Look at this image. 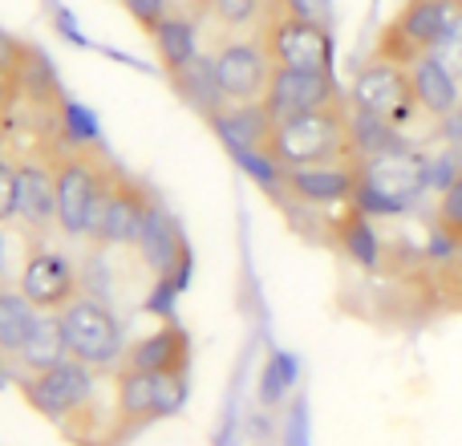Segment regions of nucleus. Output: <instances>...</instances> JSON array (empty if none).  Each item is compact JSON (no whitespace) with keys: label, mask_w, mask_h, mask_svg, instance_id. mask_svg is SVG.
<instances>
[{"label":"nucleus","mask_w":462,"mask_h":446,"mask_svg":"<svg viewBox=\"0 0 462 446\" xmlns=\"http://www.w3.org/2000/svg\"><path fill=\"white\" fill-rule=\"evenodd\" d=\"M268 159L276 171L357 159L349 102H337V106H325V110H309V114H296V118L272 122Z\"/></svg>","instance_id":"nucleus-1"},{"label":"nucleus","mask_w":462,"mask_h":446,"mask_svg":"<svg viewBox=\"0 0 462 446\" xmlns=\"http://www.w3.org/2000/svg\"><path fill=\"white\" fill-rule=\"evenodd\" d=\"M434 183V167L414 146H377L369 154H357V200L353 208L361 216H393L410 208L426 187Z\"/></svg>","instance_id":"nucleus-2"},{"label":"nucleus","mask_w":462,"mask_h":446,"mask_svg":"<svg viewBox=\"0 0 462 446\" xmlns=\"http://www.w3.org/2000/svg\"><path fill=\"white\" fill-rule=\"evenodd\" d=\"M49 154L53 163V187H57V231L65 239H89L94 208L110 183L114 159H106L97 146L86 143H61Z\"/></svg>","instance_id":"nucleus-3"},{"label":"nucleus","mask_w":462,"mask_h":446,"mask_svg":"<svg viewBox=\"0 0 462 446\" xmlns=\"http://www.w3.org/2000/svg\"><path fill=\"white\" fill-rule=\"evenodd\" d=\"M61 333L69 345V361H81L97 374V369H118L122 353H126V333H122V321L110 304L97 293H78L61 312Z\"/></svg>","instance_id":"nucleus-4"},{"label":"nucleus","mask_w":462,"mask_h":446,"mask_svg":"<svg viewBox=\"0 0 462 446\" xmlns=\"http://www.w3.org/2000/svg\"><path fill=\"white\" fill-rule=\"evenodd\" d=\"M255 41L268 53L272 70H300V73H333V57H337V41L333 29L320 24L296 21V16L280 13L263 0V16L255 21Z\"/></svg>","instance_id":"nucleus-5"},{"label":"nucleus","mask_w":462,"mask_h":446,"mask_svg":"<svg viewBox=\"0 0 462 446\" xmlns=\"http://www.w3.org/2000/svg\"><path fill=\"white\" fill-rule=\"evenodd\" d=\"M183 398H187V377L118 369L114 374V406H110V442H126L130 434L175 414L183 406Z\"/></svg>","instance_id":"nucleus-6"},{"label":"nucleus","mask_w":462,"mask_h":446,"mask_svg":"<svg viewBox=\"0 0 462 446\" xmlns=\"http://www.w3.org/2000/svg\"><path fill=\"white\" fill-rule=\"evenodd\" d=\"M349 102H353V114L374 118L390 130H402L406 122H414V114H422L414 102V81H410L406 65L382 61V57H374V53H369V61L361 65L357 78H353Z\"/></svg>","instance_id":"nucleus-7"},{"label":"nucleus","mask_w":462,"mask_h":446,"mask_svg":"<svg viewBox=\"0 0 462 446\" xmlns=\"http://www.w3.org/2000/svg\"><path fill=\"white\" fill-rule=\"evenodd\" d=\"M154 200H159V195L151 191V183H143L138 175H130V171H122L118 163H114L110 183H106L102 200H97V208H94L89 239H94L97 247H134Z\"/></svg>","instance_id":"nucleus-8"},{"label":"nucleus","mask_w":462,"mask_h":446,"mask_svg":"<svg viewBox=\"0 0 462 446\" xmlns=\"http://www.w3.org/2000/svg\"><path fill=\"white\" fill-rule=\"evenodd\" d=\"M447 16H450V0H402L390 21L382 24V33H377L374 57L410 70L434 49V41L447 29Z\"/></svg>","instance_id":"nucleus-9"},{"label":"nucleus","mask_w":462,"mask_h":446,"mask_svg":"<svg viewBox=\"0 0 462 446\" xmlns=\"http://www.w3.org/2000/svg\"><path fill=\"white\" fill-rule=\"evenodd\" d=\"M211 65H216V81L219 94H224L227 106H255L263 102L272 81V61L260 49L255 33H236V37H224L216 49H211Z\"/></svg>","instance_id":"nucleus-10"},{"label":"nucleus","mask_w":462,"mask_h":446,"mask_svg":"<svg viewBox=\"0 0 462 446\" xmlns=\"http://www.w3.org/2000/svg\"><path fill=\"white\" fill-rule=\"evenodd\" d=\"M21 296L32 304L37 312H61L73 296L81 293V272L57 247H32L21 264V276H16Z\"/></svg>","instance_id":"nucleus-11"},{"label":"nucleus","mask_w":462,"mask_h":446,"mask_svg":"<svg viewBox=\"0 0 462 446\" xmlns=\"http://www.w3.org/2000/svg\"><path fill=\"white\" fill-rule=\"evenodd\" d=\"M16 223L24 239L41 247L57 231V187H53V163L49 154H29L16 163Z\"/></svg>","instance_id":"nucleus-12"},{"label":"nucleus","mask_w":462,"mask_h":446,"mask_svg":"<svg viewBox=\"0 0 462 446\" xmlns=\"http://www.w3.org/2000/svg\"><path fill=\"white\" fill-rule=\"evenodd\" d=\"M280 191L300 208H345L357 200V159L280 171Z\"/></svg>","instance_id":"nucleus-13"},{"label":"nucleus","mask_w":462,"mask_h":446,"mask_svg":"<svg viewBox=\"0 0 462 446\" xmlns=\"http://www.w3.org/2000/svg\"><path fill=\"white\" fill-rule=\"evenodd\" d=\"M345 102L341 86H337L333 73H300V70H272L268 94H263V110L272 122L296 118V114L309 110H325V106Z\"/></svg>","instance_id":"nucleus-14"},{"label":"nucleus","mask_w":462,"mask_h":446,"mask_svg":"<svg viewBox=\"0 0 462 446\" xmlns=\"http://www.w3.org/2000/svg\"><path fill=\"white\" fill-rule=\"evenodd\" d=\"M134 247L143 252L146 268H151L159 280H167V284H183L187 264H191V252H187L183 228H179L175 216H171L159 200H154L151 216H146L143 231H138Z\"/></svg>","instance_id":"nucleus-15"},{"label":"nucleus","mask_w":462,"mask_h":446,"mask_svg":"<svg viewBox=\"0 0 462 446\" xmlns=\"http://www.w3.org/2000/svg\"><path fill=\"white\" fill-rule=\"evenodd\" d=\"M118 369L187 377V369H191V337H187L183 325H162V329H154V333L130 341Z\"/></svg>","instance_id":"nucleus-16"},{"label":"nucleus","mask_w":462,"mask_h":446,"mask_svg":"<svg viewBox=\"0 0 462 446\" xmlns=\"http://www.w3.org/2000/svg\"><path fill=\"white\" fill-rule=\"evenodd\" d=\"M410 81H414V102L422 114H430V118L447 122L450 114L462 110V89L458 81L450 78V70L439 61V57L426 53L422 61L410 65Z\"/></svg>","instance_id":"nucleus-17"},{"label":"nucleus","mask_w":462,"mask_h":446,"mask_svg":"<svg viewBox=\"0 0 462 446\" xmlns=\"http://www.w3.org/2000/svg\"><path fill=\"white\" fill-rule=\"evenodd\" d=\"M216 135L231 146L236 159H247V154H268V138H272V118L260 102L255 106H227L224 114L211 118Z\"/></svg>","instance_id":"nucleus-18"},{"label":"nucleus","mask_w":462,"mask_h":446,"mask_svg":"<svg viewBox=\"0 0 462 446\" xmlns=\"http://www.w3.org/2000/svg\"><path fill=\"white\" fill-rule=\"evenodd\" d=\"M151 45H154V57H159L162 73L175 78L179 70H187V65L199 57V24L187 13H167L159 21V29L151 33Z\"/></svg>","instance_id":"nucleus-19"},{"label":"nucleus","mask_w":462,"mask_h":446,"mask_svg":"<svg viewBox=\"0 0 462 446\" xmlns=\"http://www.w3.org/2000/svg\"><path fill=\"white\" fill-rule=\"evenodd\" d=\"M171 86L179 89V98H183L191 110H199L203 118H216V114L227 110L224 94H219V81H216V65H211V53H199L187 70H179L175 78H171Z\"/></svg>","instance_id":"nucleus-20"},{"label":"nucleus","mask_w":462,"mask_h":446,"mask_svg":"<svg viewBox=\"0 0 462 446\" xmlns=\"http://www.w3.org/2000/svg\"><path fill=\"white\" fill-rule=\"evenodd\" d=\"M41 312L21 296L16 284L0 280V358L21 361V349L29 345V333L37 325Z\"/></svg>","instance_id":"nucleus-21"},{"label":"nucleus","mask_w":462,"mask_h":446,"mask_svg":"<svg viewBox=\"0 0 462 446\" xmlns=\"http://www.w3.org/2000/svg\"><path fill=\"white\" fill-rule=\"evenodd\" d=\"M69 361V345H65V333H61V321L57 312H41L37 325L29 333V345L21 349V366L29 374H41V369H53Z\"/></svg>","instance_id":"nucleus-22"},{"label":"nucleus","mask_w":462,"mask_h":446,"mask_svg":"<svg viewBox=\"0 0 462 446\" xmlns=\"http://www.w3.org/2000/svg\"><path fill=\"white\" fill-rule=\"evenodd\" d=\"M337 247H345V252L357 264H365V268H374V264L382 260V252H377L382 244H377L374 228H369V216H361L357 208H349L337 219Z\"/></svg>","instance_id":"nucleus-23"},{"label":"nucleus","mask_w":462,"mask_h":446,"mask_svg":"<svg viewBox=\"0 0 462 446\" xmlns=\"http://www.w3.org/2000/svg\"><path fill=\"white\" fill-rule=\"evenodd\" d=\"M195 8L203 16H211L227 37L255 29V21L263 16V0H195Z\"/></svg>","instance_id":"nucleus-24"},{"label":"nucleus","mask_w":462,"mask_h":446,"mask_svg":"<svg viewBox=\"0 0 462 446\" xmlns=\"http://www.w3.org/2000/svg\"><path fill=\"white\" fill-rule=\"evenodd\" d=\"M434 231H439L447 244L462 247V167L439 191V203H434Z\"/></svg>","instance_id":"nucleus-25"},{"label":"nucleus","mask_w":462,"mask_h":446,"mask_svg":"<svg viewBox=\"0 0 462 446\" xmlns=\"http://www.w3.org/2000/svg\"><path fill=\"white\" fill-rule=\"evenodd\" d=\"M430 57H439V61L447 65L450 78H455V81H458V89H462V0H450L447 29H442V37L434 41Z\"/></svg>","instance_id":"nucleus-26"},{"label":"nucleus","mask_w":462,"mask_h":446,"mask_svg":"<svg viewBox=\"0 0 462 446\" xmlns=\"http://www.w3.org/2000/svg\"><path fill=\"white\" fill-rule=\"evenodd\" d=\"M272 8L296 16V21L320 24V29H333V0H268Z\"/></svg>","instance_id":"nucleus-27"},{"label":"nucleus","mask_w":462,"mask_h":446,"mask_svg":"<svg viewBox=\"0 0 462 446\" xmlns=\"http://www.w3.org/2000/svg\"><path fill=\"white\" fill-rule=\"evenodd\" d=\"M24 57H29V41H21L16 33H8L5 24H0V73L16 81V73H21Z\"/></svg>","instance_id":"nucleus-28"},{"label":"nucleus","mask_w":462,"mask_h":446,"mask_svg":"<svg viewBox=\"0 0 462 446\" xmlns=\"http://www.w3.org/2000/svg\"><path fill=\"white\" fill-rule=\"evenodd\" d=\"M122 8H126V13L134 16V21H138V29H143L146 37H151V33L159 29V21H162V16L171 13V8H167V0H122Z\"/></svg>","instance_id":"nucleus-29"},{"label":"nucleus","mask_w":462,"mask_h":446,"mask_svg":"<svg viewBox=\"0 0 462 446\" xmlns=\"http://www.w3.org/2000/svg\"><path fill=\"white\" fill-rule=\"evenodd\" d=\"M16 216V163L0 159V228Z\"/></svg>","instance_id":"nucleus-30"},{"label":"nucleus","mask_w":462,"mask_h":446,"mask_svg":"<svg viewBox=\"0 0 462 446\" xmlns=\"http://www.w3.org/2000/svg\"><path fill=\"white\" fill-rule=\"evenodd\" d=\"M16 102H21V89H16V81L0 73V130H5L8 122H13V110H16Z\"/></svg>","instance_id":"nucleus-31"},{"label":"nucleus","mask_w":462,"mask_h":446,"mask_svg":"<svg viewBox=\"0 0 462 446\" xmlns=\"http://www.w3.org/2000/svg\"><path fill=\"white\" fill-rule=\"evenodd\" d=\"M5 272H8V239L0 231V280H5Z\"/></svg>","instance_id":"nucleus-32"}]
</instances>
